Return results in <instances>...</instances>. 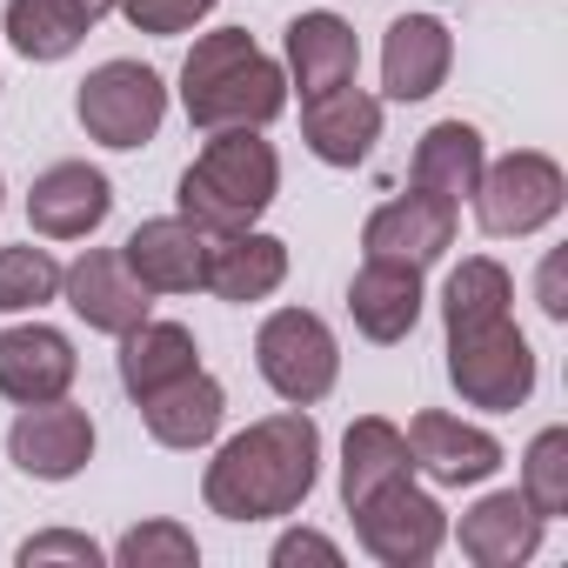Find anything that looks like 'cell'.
<instances>
[{
	"label": "cell",
	"instance_id": "6",
	"mask_svg": "<svg viewBox=\"0 0 568 568\" xmlns=\"http://www.w3.org/2000/svg\"><path fill=\"white\" fill-rule=\"evenodd\" d=\"M254 368H261V382L288 402V408H315L342 382L335 328L315 308H274L261 322V335H254Z\"/></svg>",
	"mask_w": 568,
	"mask_h": 568
},
{
	"label": "cell",
	"instance_id": "25",
	"mask_svg": "<svg viewBox=\"0 0 568 568\" xmlns=\"http://www.w3.org/2000/svg\"><path fill=\"white\" fill-rule=\"evenodd\" d=\"M402 475H415L408 435H402L388 415L348 422V435H342V501L355 508L362 495H375V488H388V481H402Z\"/></svg>",
	"mask_w": 568,
	"mask_h": 568
},
{
	"label": "cell",
	"instance_id": "12",
	"mask_svg": "<svg viewBox=\"0 0 568 568\" xmlns=\"http://www.w3.org/2000/svg\"><path fill=\"white\" fill-rule=\"evenodd\" d=\"M114 214V181L88 161H54L28 187V227L41 241H88Z\"/></svg>",
	"mask_w": 568,
	"mask_h": 568
},
{
	"label": "cell",
	"instance_id": "20",
	"mask_svg": "<svg viewBox=\"0 0 568 568\" xmlns=\"http://www.w3.org/2000/svg\"><path fill=\"white\" fill-rule=\"evenodd\" d=\"M541 528H548V521L521 501V488H495V495H481V501L455 521V541H462V555H468L475 568H521V561H535Z\"/></svg>",
	"mask_w": 568,
	"mask_h": 568
},
{
	"label": "cell",
	"instance_id": "27",
	"mask_svg": "<svg viewBox=\"0 0 568 568\" xmlns=\"http://www.w3.org/2000/svg\"><path fill=\"white\" fill-rule=\"evenodd\" d=\"M508 302H515V274H508L495 254H468V261L448 274V288H442V328L495 322V315H508Z\"/></svg>",
	"mask_w": 568,
	"mask_h": 568
},
{
	"label": "cell",
	"instance_id": "26",
	"mask_svg": "<svg viewBox=\"0 0 568 568\" xmlns=\"http://www.w3.org/2000/svg\"><path fill=\"white\" fill-rule=\"evenodd\" d=\"M0 28H8L21 61H68L94 34V8L88 0H8Z\"/></svg>",
	"mask_w": 568,
	"mask_h": 568
},
{
	"label": "cell",
	"instance_id": "35",
	"mask_svg": "<svg viewBox=\"0 0 568 568\" xmlns=\"http://www.w3.org/2000/svg\"><path fill=\"white\" fill-rule=\"evenodd\" d=\"M88 8H94V21H101V14H108V8H114V0H88Z\"/></svg>",
	"mask_w": 568,
	"mask_h": 568
},
{
	"label": "cell",
	"instance_id": "23",
	"mask_svg": "<svg viewBox=\"0 0 568 568\" xmlns=\"http://www.w3.org/2000/svg\"><path fill=\"white\" fill-rule=\"evenodd\" d=\"M488 168V148H481V128L475 121H435L422 141H415V161H408V181L422 194H442V201H468L475 181Z\"/></svg>",
	"mask_w": 568,
	"mask_h": 568
},
{
	"label": "cell",
	"instance_id": "17",
	"mask_svg": "<svg viewBox=\"0 0 568 568\" xmlns=\"http://www.w3.org/2000/svg\"><path fill=\"white\" fill-rule=\"evenodd\" d=\"M302 141L328 168H362L382 141V101L355 81H342L328 94H308L302 101Z\"/></svg>",
	"mask_w": 568,
	"mask_h": 568
},
{
	"label": "cell",
	"instance_id": "5",
	"mask_svg": "<svg viewBox=\"0 0 568 568\" xmlns=\"http://www.w3.org/2000/svg\"><path fill=\"white\" fill-rule=\"evenodd\" d=\"M448 382L468 408L515 415L535 395V348L508 315L475 322V328H448Z\"/></svg>",
	"mask_w": 568,
	"mask_h": 568
},
{
	"label": "cell",
	"instance_id": "15",
	"mask_svg": "<svg viewBox=\"0 0 568 568\" xmlns=\"http://www.w3.org/2000/svg\"><path fill=\"white\" fill-rule=\"evenodd\" d=\"M74 375H81V355H74V342L61 328H41V322L0 328V395H8L14 408L68 395Z\"/></svg>",
	"mask_w": 568,
	"mask_h": 568
},
{
	"label": "cell",
	"instance_id": "13",
	"mask_svg": "<svg viewBox=\"0 0 568 568\" xmlns=\"http://www.w3.org/2000/svg\"><path fill=\"white\" fill-rule=\"evenodd\" d=\"M207 241L214 234H201L187 214H154L121 241V261L148 295H194L207 281Z\"/></svg>",
	"mask_w": 568,
	"mask_h": 568
},
{
	"label": "cell",
	"instance_id": "16",
	"mask_svg": "<svg viewBox=\"0 0 568 568\" xmlns=\"http://www.w3.org/2000/svg\"><path fill=\"white\" fill-rule=\"evenodd\" d=\"M448 68H455V34H448L442 14H402V21H388V41H382V94L388 101L408 108V101L442 94Z\"/></svg>",
	"mask_w": 568,
	"mask_h": 568
},
{
	"label": "cell",
	"instance_id": "8",
	"mask_svg": "<svg viewBox=\"0 0 568 568\" xmlns=\"http://www.w3.org/2000/svg\"><path fill=\"white\" fill-rule=\"evenodd\" d=\"M348 515H355V541L382 568H428L442 555V541H448V508L428 488H415V475L362 495Z\"/></svg>",
	"mask_w": 568,
	"mask_h": 568
},
{
	"label": "cell",
	"instance_id": "32",
	"mask_svg": "<svg viewBox=\"0 0 568 568\" xmlns=\"http://www.w3.org/2000/svg\"><path fill=\"white\" fill-rule=\"evenodd\" d=\"M14 561H21V568H48V561L101 568L108 555H101V541H94V535H74V528H48V535H28V541L14 548Z\"/></svg>",
	"mask_w": 568,
	"mask_h": 568
},
{
	"label": "cell",
	"instance_id": "2",
	"mask_svg": "<svg viewBox=\"0 0 568 568\" xmlns=\"http://www.w3.org/2000/svg\"><path fill=\"white\" fill-rule=\"evenodd\" d=\"M181 108L201 134L221 128H267L288 108V74L254 48L247 28H214L181 61Z\"/></svg>",
	"mask_w": 568,
	"mask_h": 568
},
{
	"label": "cell",
	"instance_id": "21",
	"mask_svg": "<svg viewBox=\"0 0 568 568\" xmlns=\"http://www.w3.org/2000/svg\"><path fill=\"white\" fill-rule=\"evenodd\" d=\"M428 295H422V267H402V261H362L355 281H348V315L368 342L395 348L415 335Z\"/></svg>",
	"mask_w": 568,
	"mask_h": 568
},
{
	"label": "cell",
	"instance_id": "29",
	"mask_svg": "<svg viewBox=\"0 0 568 568\" xmlns=\"http://www.w3.org/2000/svg\"><path fill=\"white\" fill-rule=\"evenodd\" d=\"M521 501L541 521L568 515V428H541L528 442V455H521Z\"/></svg>",
	"mask_w": 568,
	"mask_h": 568
},
{
	"label": "cell",
	"instance_id": "36",
	"mask_svg": "<svg viewBox=\"0 0 568 568\" xmlns=\"http://www.w3.org/2000/svg\"><path fill=\"white\" fill-rule=\"evenodd\" d=\"M0 194H8V187H0Z\"/></svg>",
	"mask_w": 568,
	"mask_h": 568
},
{
	"label": "cell",
	"instance_id": "30",
	"mask_svg": "<svg viewBox=\"0 0 568 568\" xmlns=\"http://www.w3.org/2000/svg\"><path fill=\"white\" fill-rule=\"evenodd\" d=\"M201 541L181 521H141L114 541V568H194Z\"/></svg>",
	"mask_w": 568,
	"mask_h": 568
},
{
	"label": "cell",
	"instance_id": "24",
	"mask_svg": "<svg viewBox=\"0 0 568 568\" xmlns=\"http://www.w3.org/2000/svg\"><path fill=\"white\" fill-rule=\"evenodd\" d=\"M194 368H201V348H194V328H181V322L148 315V322H134L121 335V388L134 402H148L154 388H168V382H181Z\"/></svg>",
	"mask_w": 568,
	"mask_h": 568
},
{
	"label": "cell",
	"instance_id": "19",
	"mask_svg": "<svg viewBox=\"0 0 568 568\" xmlns=\"http://www.w3.org/2000/svg\"><path fill=\"white\" fill-rule=\"evenodd\" d=\"M281 281H288V241L281 234H261V227H241V234H214L207 241V281L201 288L214 302H267Z\"/></svg>",
	"mask_w": 568,
	"mask_h": 568
},
{
	"label": "cell",
	"instance_id": "10",
	"mask_svg": "<svg viewBox=\"0 0 568 568\" xmlns=\"http://www.w3.org/2000/svg\"><path fill=\"white\" fill-rule=\"evenodd\" d=\"M8 455H14V468L34 475V481H74V475L94 462V415L74 408L68 395L34 402V408L14 415V428H8Z\"/></svg>",
	"mask_w": 568,
	"mask_h": 568
},
{
	"label": "cell",
	"instance_id": "28",
	"mask_svg": "<svg viewBox=\"0 0 568 568\" xmlns=\"http://www.w3.org/2000/svg\"><path fill=\"white\" fill-rule=\"evenodd\" d=\"M48 302H61V261L34 241L0 247V315H34Z\"/></svg>",
	"mask_w": 568,
	"mask_h": 568
},
{
	"label": "cell",
	"instance_id": "33",
	"mask_svg": "<svg viewBox=\"0 0 568 568\" xmlns=\"http://www.w3.org/2000/svg\"><path fill=\"white\" fill-rule=\"evenodd\" d=\"M295 561H322V568H342V541L315 535V528H288L274 541V568H295Z\"/></svg>",
	"mask_w": 568,
	"mask_h": 568
},
{
	"label": "cell",
	"instance_id": "4",
	"mask_svg": "<svg viewBox=\"0 0 568 568\" xmlns=\"http://www.w3.org/2000/svg\"><path fill=\"white\" fill-rule=\"evenodd\" d=\"M468 201H475V227H481L488 241H528V234H541V227L561 214L568 174H561L555 154L515 148V154H501V161L481 168V181H475Z\"/></svg>",
	"mask_w": 568,
	"mask_h": 568
},
{
	"label": "cell",
	"instance_id": "1",
	"mask_svg": "<svg viewBox=\"0 0 568 568\" xmlns=\"http://www.w3.org/2000/svg\"><path fill=\"white\" fill-rule=\"evenodd\" d=\"M322 481V428L308 408H281L227 435L201 475V501L221 521H281Z\"/></svg>",
	"mask_w": 568,
	"mask_h": 568
},
{
	"label": "cell",
	"instance_id": "18",
	"mask_svg": "<svg viewBox=\"0 0 568 568\" xmlns=\"http://www.w3.org/2000/svg\"><path fill=\"white\" fill-rule=\"evenodd\" d=\"M281 54H288V88H302V101L308 94H328V88H342V81H355V68H362V41H355V28L342 21V14H328V8H308V14H295L288 21V34H281Z\"/></svg>",
	"mask_w": 568,
	"mask_h": 568
},
{
	"label": "cell",
	"instance_id": "9",
	"mask_svg": "<svg viewBox=\"0 0 568 568\" xmlns=\"http://www.w3.org/2000/svg\"><path fill=\"white\" fill-rule=\"evenodd\" d=\"M455 227H462V207L442 201V194H395L368 214L362 227V254L368 261H402V267H435L448 247H455Z\"/></svg>",
	"mask_w": 568,
	"mask_h": 568
},
{
	"label": "cell",
	"instance_id": "11",
	"mask_svg": "<svg viewBox=\"0 0 568 568\" xmlns=\"http://www.w3.org/2000/svg\"><path fill=\"white\" fill-rule=\"evenodd\" d=\"M61 302L94 328V335H128L134 322L154 315V295L134 281V267L121 261V247H88L74 267H61Z\"/></svg>",
	"mask_w": 568,
	"mask_h": 568
},
{
	"label": "cell",
	"instance_id": "3",
	"mask_svg": "<svg viewBox=\"0 0 568 568\" xmlns=\"http://www.w3.org/2000/svg\"><path fill=\"white\" fill-rule=\"evenodd\" d=\"M274 194H281L274 141H261V128H221L181 168V187H174L181 207L174 214H187L201 234H241L274 207Z\"/></svg>",
	"mask_w": 568,
	"mask_h": 568
},
{
	"label": "cell",
	"instance_id": "22",
	"mask_svg": "<svg viewBox=\"0 0 568 568\" xmlns=\"http://www.w3.org/2000/svg\"><path fill=\"white\" fill-rule=\"evenodd\" d=\"M134 408H141V422H148V435H154L161 448L194 455V448H207V442L221 435V422H227V388H221L207 368H194V375L154 388V395L134 402Z\"/></svg>",
	"mask_w": 568,
	"mask_h": 568
},
{
	"label": "cell",
	"instance_id": "14",
	"mask_svg": "<svg viewBox=\"0 0 568 568\" xmlns=\"http://www.w3.org/2000/svg\"><path fill=\"white\" fill-rule=\"evenodd\" d=\"M408 455H415V468H422L435 488H475V481H488V475L508 462L488 428H475V422H462V415H442V408H422V415L408 422Z\"/></svg>",
	"mask_w": 568,
	"mask_h": 568
},
{
	"label": "cell",
	"instance_id": "31",
	"mask_svg": "<svg viewBox=\"0 0 568 568\" xmlns=\"http://www.w3.org/2000/svg\"><path fill=\"white\" fill-rule=\"evenodd\" d=\"M114 8L128 14L134 34H154V41H174L187 28H201L214 14V0H114Z\"/></svg>",
	"mask_w": 568,
	"mask_h": 568
},
{
	"label": "cell",
	"instance_id": "34",
	"mask_svg": "<svg viewBox=\"0 0 568 568\" xmlns=\"http://www.w3.org/2000/svg\"><path fill=\"white\" fill-rule=\"evenodd\" d=\"M541 315L548 322H568V295H561V254L541 261Z\"/></svg>",
	"mask_w": 568,
	"mask_h": 568
},
{
	"label": "cell",
	"instance_id": "7",
	"mask_svg": "<svg viewBox=\"0 0 568 568\" xmlns=\"http://www.w3.org/2000/svg\"><path fill=\"white\" fill-rule=\"evenodd\" d=\"M74 121L88 128V141H101L114 154H134L168 121V81L148 61H101L74 88Z\"/></svg>",
	"mask_w": 568,
	"mask_h": 568
}]
</instances>
